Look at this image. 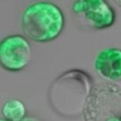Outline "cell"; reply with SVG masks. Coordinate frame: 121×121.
<instances>
[{"instance_id":"obj_9","label":"cell","mask_w":121,"mask_h":121,"mask_svg":"<svg viewBox=\"0 0 121 121\" xmlns=\"http://www.w3.org/2000/svg\"><path fill=\"white\" fill-rule=\"evenodd\" d=\"M114 2L116 3V5H118L121 8V0H114Z\"/></svg>"},{"instance_id":"obj_1","label":"cell","mask_w":121,"mask_h":121,"mask_svg":"<svg viewBox=\"0 0 121 121\" xmlns=\"http://www.w3.org/2000/svg\"><path fill=\"white\" fill-rule=\"evenodd\" d=\"M94 85L88 73L72 69L58 77L49 89V101L52 108L65 117H78L81 114L85 100Z\"/></svg>"},{"instance_id":"obj_5","label":"cell","mask_w":121,"mask_h":121,"mask_svg":"<svg viewBox=\"0 0 121 121\" xmlns=\"http://www.w3.org/2000/svg\"><path fill=\"white\" fill-rule=\"evenodd\" d=\"M31 60V45L27 39L19 34L10 35L0 42V65L7 71L19 72Z\"/></svg>"},{"instance_id":"obj_6","label":"cell","mask_w":121,"mask_h":121,"mask_svg":"<svg viewBox=\"0 0 121 121\" xmlns=\"http://www.w3.org/2000/svg\"><path fill=\"white\" fill-rule=\"evenodd\" d=\"M95 69L103 79L109 82L121 80V49L108 47L101 50L95 58Z\"/></svg>"},{"instance_id":"obj_10","label":"cell","mask_w":121,"mask_h":121,"mask_svg":"<svg viewBox=\"0 0 121 121\" xmlns=\"http://www.w3.org/2000/svg\"><path fill=\"white\" fill-rule=\"evenodd\" d=\"M0 121H8V120H6V119H3V118H0Z\"/></svg>"},{"instance_id":"obj_7","label":"cell","mask_w":121,"mask_h":121,"mask_svg":"<svg viewBox=\"0 0 121 121\" xmlns=\"http://www.w3.org/2000/svg\"><path fill=\"white\" fill-rule=\"evenodd\" d=\"M26 113L25 104L16 98L9 99L2 107V114L8 121H21Z\"/></svg>"},{"instance_id":"obj_8","label":"cell","mask_w":121,"mask_h":121,"mask_svg":"<svg viewBox=\"0 0 121 121\" xmlns=\"http://www.w3.org/2000/svg\"><path fill=\"white\" fill-rule=\"evenodd\" d=\"M21 121H38L37 119H35V118H33V117H24Z\"/></svg>"},{"instance_id":"obj_4","label":"cell","mask_w":121,"mask_h":121,"mask_svg":"<svg viewBox=\"0 0 121 121\" xmlns=\"http://www.w3.org/2000/svg\"><path fill=\"white\" fill-rule=\"evenodd\" d=\"M72 12L84 26L94 29H105L115 22V10L108 0H76Z\"/></svg>"},{"instance_id":"obj_3","label":"cell","mask_w":121,"mask_h":121,"mask_svg":"<svg viewBox=\"0 0 121 121\" xmlns=\"http://www.w3.org/2000/svg\"><path fill=\"white\" fill-rule=\"evenodd\" d=\"M81 114L84 121H121V87L112 82L94 84Z\"/></svg>"},{"instance_id":"obj_2","label":"cell","mask_w":121,"mask_h":121,"mask_svg":"<svg viewBox=\"0 0 121 121\" xmlns=\"http://www.w3.org/2000/svg\"><path fill=\"white\" fill-rule=\"evenodd\" d=\"M64 14L60 8L49 1L34 2L22 14V29L25 35L38 43L57 39L63 30Z\"/></svg>"}]
</instances>
